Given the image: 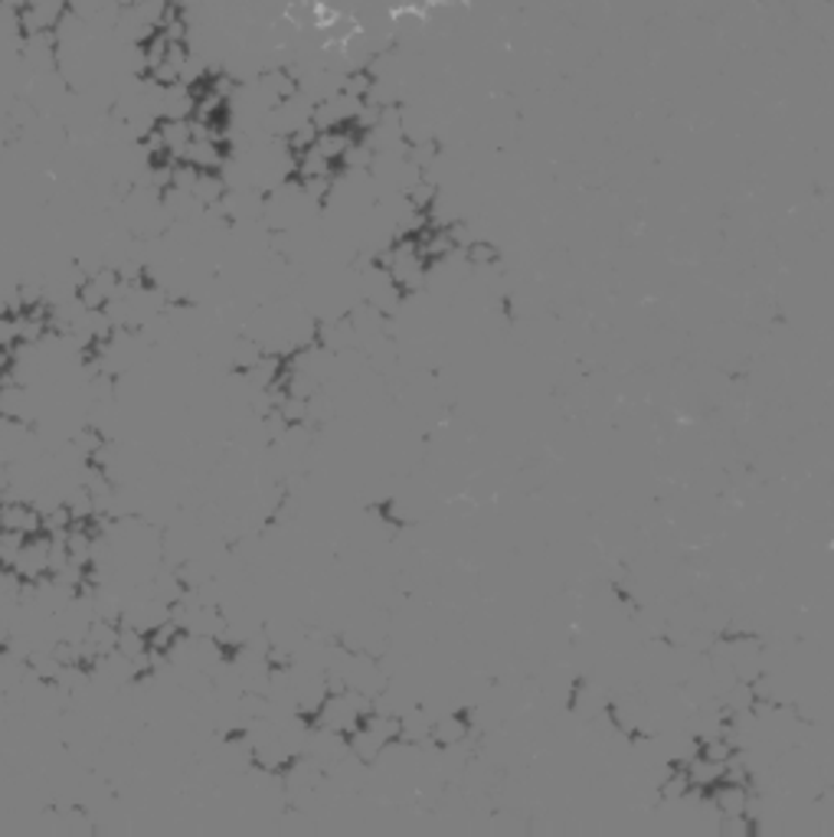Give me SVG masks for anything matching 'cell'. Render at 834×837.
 Here are the masks:
<instances>
[{
	"instance_id": "obj_1",
	"label": "cell",
	"mask_w": 834,
	"mask_h": 837,
	"mask_svg": "<svg viewBox=\"0 0 834 837\" xmlns=\"http://www.w3.org/2000/svg\"><path fill=\"white\" fill-rule=\"evenodd\" d=\"M10 569L23 579V582H40L46 576H53V537L43 531V534H33L20 544L16 557L10 562Z\"/></svg>"
},
{
	"instance_id": "obj_2",
	"label": "cell",
	"mask_w": 834,
	"mask_h": 837,
	"mask_svg": "<svg viewBox=\"0 0 834 837\" xmlns=\"http://www.w3.org/2000/svg\"><path fill=\"white\" fill-rule=\"evenodd\" d=\"M0 531L16 537L43 534V511L26 498H0Z\"/></svg>"
},
{
	"instance_id": "obj_3",
	"label": "cell",
	"mask_w": 834,
	"mask_h": 837,
	"mask_svg": "<svg viewBox=\"0 0 834 837\" xmlns=\"http://www.w3.org/2000/svg\"><path fill=\"white\" fill-rule=\"evenodd\" d=\"M69 13L66 0H23V7L16 10L20 20V33H56L59 20Z\"/></svg>"
},
{
	"instance_id": "obj_4",
	"label": "cell",
	"mask_w": 834,
	"mask_h": 837,
	"mask_svg": "<svg viewBox=\"0 0 834 837\" xmlns=\"http://www.w3.org/2000/svg\"><path fill=\"white\" fill-rule=\"evenodd\" d=\"M468 733H471L468 713H462V710H458V713H448V716H442V719H435V723L429 726V739H432L435 746H442V749H452V746L465 743Z\"/></svg>"
},
{
	"instance_id": "obj_5",
	"label": "cell",
	"mask_w": 834,
	"mask_h": 837,
	"mask_svg": "<svg viewBox=\"0 0 834 837\" xmlns=\"http://www.w3.org/2000/svg\"><path fill=\"white\" fill-rule=\"evenodd\" d=\"M498 246H491L488 239H475V243H465V259L471 266H494L498 263Z\"/></svg>"
},
{
	"instance_id": "obj_6",
	"label": "cell",
	"mask_w": 834,
	"mask_h": 837,
	"mask_svg": "<svg viewBox=\"0 0 834 837\" xmlns=\"http://www.w3.org/2000/svg\"><path fill=\"white\" fill-rule=\"evenodd\" d=\"M0 7H7V10H13V13H16V10L23 7V0H0Z\"/></svg>"
}]
</instances>
